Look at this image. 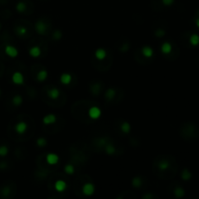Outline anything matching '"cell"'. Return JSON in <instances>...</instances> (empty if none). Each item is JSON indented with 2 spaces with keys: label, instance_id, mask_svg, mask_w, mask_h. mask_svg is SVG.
<instances>
[{
  "label": "cell",
  "instance_id": "obj_3",
  "mask_svg": "<svg viewBox=\"0 0 199 199\" xmlns=\"http://www.w3.org/2000/svg\"><path fill=\"white\" fill-rule=\"evenodd\" d=\"M182 177H183L184 180H189V179L191 178V174L189 173L188 169H184V170L183 171V175H182Z\"/></svg>",
  "mask_w": 199,
  "mask_h": 199
},
{
  "label": "cell",
  "instance_id": "obj_4",
  "mask_svg": "<svg viewBox=\"0 0 199 199\" xmlns=\"http://www.w3.org/2000/svg\"><path fill=\"white\" fill-rule=\"evenodd\" d=\"M175 193H176V195H177L178 197H182V196L184 194V191L183 189L178 188V189H176V191H175Z\"/></svg>",
  "mask_w": 199,
  "mask_h": 199
},
{
  "label": "cell",
  "instance_id": "obj_1",
  "mask_svg": "<svg viewBox=\"0 0 199 199\" xmlns=\"http://www.w3.org/2000/svg\"><path fill=\"white\" fill-rule=\"evenodd\" d=\"M190 43L193 46H197L199 44V36L197 34H193L190 37Z\"/></svg>",
  "mask_w": 199,
  "mask_h": 199
},
{
  "label": "cell",
  "instance_id": "obj_2",
  "mask_svg": "<svg viewBox=\"0 0 199 199\" xmlns=\"http://www.w3.org/2000/svg\"><path fill=\"white\" fill-rule=\"evenodd\" d=\"M6 52L9 55V56H16L17 55V52H16V50L13 48V47H10V46H8V47H6Z\"/></svg>",
  "mask_w": 199,
  "mask_h": 199
},
{
  "label": "cell",
  "instance_id": "obj_5",
  "mask_svg": "<svg viewBox=\"0 0 199 199\" xmlns=\"http://www.w3.org/2000/svg\"><path fill=\"white\" fill-rule=\"evenodd\" d=\"M7 148L6 147H0V155H5L6 154H7Z\"/></svg>",
  "mask_w": 199,
  "mask_h": 199
},
{
  "label": "cell",
  "instance_id": "obj_7",
  "mask_svg": "<svg viewBox=\"0 0 199 199\" xmlns=\"http://www.w3.org/2000/svg\"><path fill=\"white\" fill-rule=\"evenodd\" d=\"M174 0H163V3L166 4V5H170L171 3H173Z\"/></svg>",
  "mask_w": 199,
  "mask_h": 199
},
{
  "label": "cell",
  "instance_id": "obj_6",
  "mask_svg": "<svg viewBox=\"0 0 199 199\" xmlns=\"http://www.w3.org/2000/svg\"><path fill=\"white\" fill-rule=\"evenodd\" d=\"M163 51H164V52H169L171 51V46L166 43L163 46Z\"/></svg>",
  "mask_w": 199,
  "mask_h": 199
},
{
  "label": "cell",
  "instance_id": "obj_8",
  "mask_svg": "<svg viewBox=\"0 0 199 199\" xmlns=\"http://www.w3.org/2000/svg\"><path fill=\"white\" fill-rule=\"evenodd\" d=\"M195 23H196V25L199 27V19H196V22H195Z\"/></svg>",
  "mask_w": 199,
  "mask_h": 199
}]
</instances>
